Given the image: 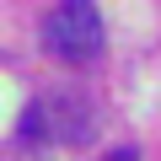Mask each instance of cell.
<instances>
[{
  "mask_svg": "<svg viewBox=\"0 0 161 161\" xmlns=\"http://www.w3.org/2000/svg\"><path fill=\"white\" fill-rule=\"evenodd\" d=\"M102 161H140V150H134V145H118V150H108Z\"/></svg>",
  "mask_w": 161,
  "mask_h": 161,
  "instance_id": "4",
  "label": "cell"
},
{
  "mask_svg": "<svg viewBox=\"0 0 161 161\" xmlns=\"http://www.w3.org/2000/svg\"><path fill=\"white\" fill-rule=\"evenodd\" d=\"M48 113H54V140L64 145H86L92 140V102L86 97H75V92H54L48 97Z\"/></svg>",
  "mask_w": 161,
  "mask_h": 161,
  "instance_id": "2",
  "label": "cell"
},
{
  "mask_svg": "<svg viewBox=\"0 0 161 161\" xmlns=\"http://www.w3.org/2000/svg\"><path fill=\"white\" fill-rule=\"evenodd\" d=\"M16 140H22V145H43V140H54V113H48V102H27V108H22Z\"/></svg>",
  "mask_w": 161,
  "mask_h": 161,
  "instance_id": "3",
  "label": "cell"
},
{
  "mask_svg": "<svg viewBox=\"0 0 161 161\" xmlns=\"http://www.w3.org/2000/svg\"><path fill=\"white\" fill-rule=\"evenodd\" d=\"M43 48L64 64H86L102 48V16L92 0H59L43 22Z\"/></svg>",
  "mask_w": 161,
  "mask_h": 161,
  "instance_id": "1",
  "label": "cell"
}]
</instances>
